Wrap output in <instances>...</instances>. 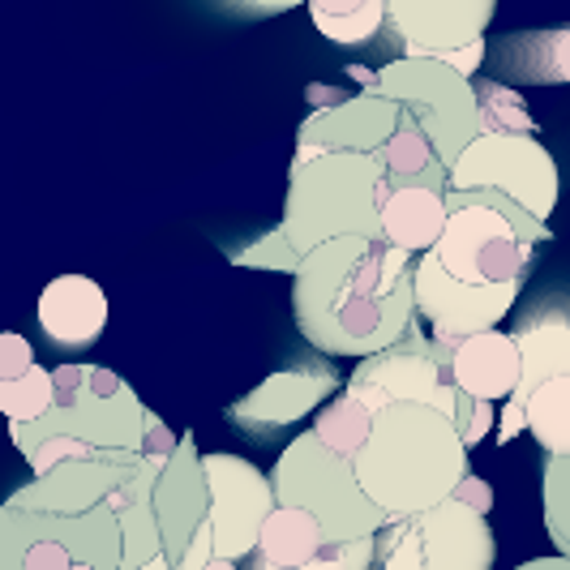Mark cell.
I'll return each mask as SVG.
<instances>
[{
  "label": "cell",
  "instance_id": "obj_13",
  "mask_svg": "<svg viewBox=\"0 0 570 570\" xmlns=\"http://www.w3.org/2000/svg\"><path fill=\"white\" fill-rule=\"evenodd\" d=\"M416 317L429 326L433 343L455 347V343L498 331V322L514 314V301L523 284L511 287H468L446 275V266L438 262V254L416 257Z\"/></svg>",
  "mask_w": 570,
  "mask_h": 570
},
{
  "label": "cell",
  "instance_id": "obj_7",
  "mask_svg": "<svg viewBox=\"0 0 570 570\" xmlns=\"http://www.w3.org/2000/svg\"><path fill=\"white\" fill-rule=\"evenodd\" d=\"M120 570L125 537L116 507L90 514H39L0 507V570Z\"/></svg>",
  "mask_w": 570,
  "mask_h": 570
},
{
  "label": "cell",
  "instance_id": "obj_29",
  "mask_svg": "<svg viewBox=\"0 0 570 570\" xmlns=\"http://www.w3.org/2000/svg\"><path fill=\"white\" fill-rule=\"evenodd\" d=\"M476 104H481V138H537V120L514 86L476 78Z\"/></svg>",
  "mask_w": 570,
  "mask_h": 570
},
{
  "label": "cell",
  "instance_id": "obj_20",
  "mask_svg": "<svg viewBox=\"0 0 570 570\" xmlns=\"http://www.w3.org/2000/svg\"><path fill=\"white\" fill-rule=\"evenodd\" d=\"M446 356H451L455 386L481 403H511L519 382H523V356L514 347V335H507V331L472 335V340L446 347Z\"/></svg>",
  "mask_w": 570,
  "mask_h": 570
},
{
  "label": "cell",
  "instance_id": "obj_10",
  "mask_svg": "<svg viewBox=\"0 0 570 570\" xmlns=\"http://www.w3.org/2000/svg\"><path fill=\"white\" fill-rule=\"evenodd\" d=\"M493 13V0H391L386 39L400 60H442L476 82V69L489 57L485 30Z\"/></svg>",
  "mask_w": 570,
  "mask_h": 570
},
{
  "label": "cell",
  "instance_id": "obj_22",
  "mask_svg": "<svg viewBox=\"0 0 570 570\" xmlns=\"http://www.w3.org/2000/svg\"><path fill=\"white\" fill-rule=\"evenodd\" d=\"M446 224H451V206L438 189H391L382 202V240L407 257L433 254L438 240L446 236Z\"/></svg>",
  "mask_w": 570,
  "mask_h": 570
},
{
  "label": "cell",
  "instance_id": "obj_2",
  "mask_svg": "<svg viewBox=\"0 0 570 570\" xmlns=\"http://www.w3.org/2000/svg\"><path fill=\"white\" fill-rule=\"evenodd\" d=\"M361 489L391 519H412L451 502L472 476L459 425L425 403H391L377 412L370 446L356 459Z\"/></svg>",
  "mask_w": 570,
  "mask_h": 570
},
{
  "label": "cell",
  "instance_id": "obj_18",
  "mask_svg": "<svg viewBox=\"0 0 570 570\" xmlns=\"http://www.w3.org/2000/svg\"><path fill=\"white\" fill-rule=\"evenodd\" d=\"M155 519L164 537V562L180 570V562L194 553V544L210 523V485L202 472V451L194 433H180L176 455L164 463L155 481Z\"/></svg>",
  "mask_w": 570,
  "mask_h": 570
},
{
  "label": "cell",
  "instance_id": "obj_16",
  "mask_svg": "<svg viewBox=\"0 0 570 570\" xmlns=\"http://www.w3.org/2000/svg\"><path fill=\"white\" fill-rule=\"evenodd\" d=\"M514 347L523 356V382L514 391V400L502 407V425H498V442H511L523 425V412H528V400L558 382V377H570V301L567 296H541L532 301L519 322H514Z\"/></svg>",
  "mask_w": 570,
  "mask_h": 570
},
{
  "label": "cell",
  "instance_id": "obj_19",
  "mask_svg": "<svg viewBox=\"0 0 570 570\" xmlns=\"http://www.w3.org/2000/svg\"><path fill=\"white\" fill-rule=\"evenodd\" d=\"M39 331L65 352H86L108 331V292L90 275H57L39 292Z\"/></svg>",
  "mask_w": 570,
  "mask_h": 570
},
{
  "label": "cell",
  "instance_id": "obj_4",
  "mask_svg": "<svg viewBox=\"0 0 570 570\" xmlns=\"http://www.w3.org/2000/svg\"><path fill=\"white\" fill-rule=\"evenodd\" d=\"M446 206H451V224L433 254L451 279L468 287L528 284L537 245L553 240L549 224L532 219L519 202L498 189L446 194Z\"/></svg>",
  "mask_w": 570,
  "mask_h": 570
},
{
  "label": "cell",
  "instance_id": "obj_27",
  "mask_svg": "<svg viewBox=\"0 0 570 570\" xmlns=\"http://www.w3.org/2000/svg\"><path fill=\"white\" fill-rule=\"evenodd\" d=\"M309 18L340 48H356V43H370L373 35H386V4L382 0H314Z\"/></svg>",
  "mask_w": 570,
  "mask_h": 570
},
{
  "label": "cell",
  "instance_id": "obj_5",
  "mask_svg": "<svg viewBox=\"0 0 570 570\" xmlns=\"http://www.w3.org/2000/svg\"><path fill=\"white\" fill-rule=\"evenodd\" d=\"M347 395L365 400L373 412H386L391 403H425L446 412L459 425L468 446H481L493 433V403H481L472 395H463L451 377V356L442 343H433V335L421 331V317L412 322V331L403 335L400 347L361 361L352 377L343 382Z\"/></svg>",
  "mask_w": 570,
  "mask_h": 570
},
{
  "label": "cell",
  "instance_id": "obj_31",
  "mask_svg": "<svg viewBox=\"0 0 570 570\" xmlns=\"http://www.w3.org/2000/svg\"><path fill=\"white\" fill-rule=\"evenodd\" d=\"M544 528L558 544V553L570 558V459H544Z\"/></svg>",
  "mask_w": 570,
  "mask_h": 570
},
{
  "label": "cell",
  "instance_id": "obj_15",
  "mask_svg": "<svg viewBox=\"0 0 570 570\" xmlns=\"http://www.w3.org/2000/svg\"><path fill=\"white\" fill-rule=\"evenodd\" d=\"M340 370L331 356L309 352L287 361L284 370H275L257 391H249L245 400L228 403V425L245 429V433H275L296 421H305L309 412H322L326 403L340 395Z\"/></svg>",
  "mask_w": 570,
  "mask_h": 570
},
{
  "label": "cell",
  "instance_id": "obj_35",
  "mask_svg": "<svg viewBox=\"0 0 570 570\" xmlns=\"http://www.w3.org/2000/svg\"><path fill=\"white\" fill-rule=\"evenodd\" d=\"M455 502H463V507H472V511L489 514V511H493V489H489V481H481V476H468V481L459 485Z\"/></svg>",
  "mask_w": 570,
  "mask_h": 570
},
{
  "label": "cell",
  "instance_id": "obj_21",
  "mask_svg": "<svg viewBox=\"0 0 570 570\" xmlns=\"http://www.w3.org/2000/svg\"><path fill=\"white\" fill-rule=\"evenodd\" d=\"M493 82L507 86H567L570 82V27L511 30L489 48Z\"/></svg>",
  "mask_w": 570,
  "mask_h": 570
},
{
  "label": "cell",
  "instance_id": "obj_33",
  "mask_svg": "<svg viewBox=\"0 0 570 570\" xmlns=\"http://www.w3.org/2000/svg\"><path fill=\"white\" fill-rule=\"evenodd\" d=\"M377 562V537L373 541H352V544H331V553L314 562V567L305 570H373ZM249 570H271L262 567V562H249Z\"/></svg>",
  "mask_w": 570,
  "mask_h": 570
},
{
  "label": "cell",
  "instance_id": "obj_1",
  "mask_svg": "<svg viewBox=\"0 0 570 570\" xmlns=\"http://www.w3.org/2000/svg\"><path fill=\"white\" fill-rule=\"evenodd\" d=\"M416 266L386 240L343 236L305 254L292 275V317L309 352L370 361L416 322Z\"/></svg>",
  "mask_w": 570,
  "mask_h": 570
},
{
  "label": "cell",
  "instance_id": "obj_14",
  "mask_svg": "<svg viewBox=\"0 0 570 570\" xmlns=\"http://www.w3.org/2000/svg\"><path fill=\"white\" fill-rule=\"evenodd\" d=\"M309 99H335L314 108L296 129V150L309 155H382L403 120V104L377 90L347 95L331 86H309Z\"/></svg>",
  "mask_w": 570,
  "mask_h": 570
},
{
  "label": "cell",
  "instance_id": "obj_8",
  "mask_svg": "<svg viewBox=\"0 0 570 570\" xmlns=\"http://www.w3.org/2000/svg\"><path fill=\"white\" fill-rule=\"evenodd\" d=\"M352 78L365 82V90H377L416 116L446 171L455 168L463 150L481 138L476 82H468L463 73H455L442 60H391L377 73L352 65Z\"/></svg>",
  "mask_w": 570,
  "mask_h": 570
},
{
  "label": "cell",
  "instance_id": "obj_12",
  "mask_svg": "<svg viewBox=\"0 0 570 570\" xmlns=\"http://www.w3.org/2000/svg\"><path fill=\"white\" fill-rule=\"evenodd\" d=\"M202 472L210 485V532H215V562H245L257 553L266 519L279 511L271 476L249 459L210 451L202 455Z\"/></svg>",
  "mask_w": 570,
  "mask_h": 570
},
{
  "label": "cell",
  "instance_id": "obj_30",
  "mask_svg": "<svg viewBox=\"0 0 570 570\" xmlns=\"http://www.w3.org/2000/svg\"><path fill=\"white\" fill-rule=\"evenodd\" d=\"M0 412H4L9 429H27L48 421L57 412V373L35 365L18 382H0Z\"/></svg>",
  "mask_w": 570,
  "mask_h": 570
},
{
  "label": "cell",
  "instance_id": "obj_34",
  "mask_svg": "<svg viewBox=\"0 0 570 570\" xmlns=\"http://www.w3.org/2000/svg\"><path fill=\"white\" fill-rule=\"evenodd\" d=\"M39 365L35 361V352H30V343L18 335V331H9V335H0V382H18L22 373H30Z\"/></svg>",
  "mask_w": 570,
  "mask_h": 570
},
{
  "label": "cell",
  "instance_id": "obj_38",
  "mask_svg": "<svg viewBox=\"0 0 570 570\" xmlns=\"http://www.w3.org/2000/svg\"><path fill=\"white\" fill-rule=\"evenodd\" d=\"M78 570H95V567H78Z\"/></svg>",
  "mask_w": 570,
  "mask_h": 570
},
{
  "label": "cell",
  "instance_id": "obj_28",
  "mask_svg": "<svg viewBox=\"0 0 570 570\" xmlns=\"http://www.w3.org/2000/svg\"><path fill=\"white\" fill-rule=\"evenodd\" d=\"M523 425L537 438L544 459H570V377L549 382L528 400Z\"/></svg>",
  "mask_w": 570,
  "mask_h": 570
},
{
  "label": "cell",
  "instance_id": "obj_23",
  "mask_svg": "<svg viewBox=\"0 0 570 570\" xmlns=\"http://www.w3.org/2000/svg\"><path fill=\"white\" fill-rule=\"evenodd\" d=\"M168 459H146L138 476L112 498L120 514V537H125V567L120 570H146L164 562V537H159V519H155V481L164 472Z\"/></svg>",
  "mask_w": 570,
  "mask_h": 570
},
{
  "label": "cell",
  "instance_id": "obj_24",
  "mask_svg": "<svg viewBox=\"0 0 570 570\" xmlns=\"http://www.w3.org/2000/svg\"><path fill=\"white\" fill-rule=\"evenodd\" d=\"M377 164H382V176H386V189H438V194H446V185H451V171L438 159L425 125L407 108H403L395 138L382 146Z\"/></svg>",
  "mask_w": 570,
  "mask_h": 570
},
{
  "label": "cell",
  "instance_id": "obj_3",
  "mask_svg": "<svg viewBox=\"0 0 570 570\" xmlns=\"http://www.w3.org/2000/svg\"><path fill=\"white\" fill-rule=\"evenodd\" d=\"M386 176L377 155H309L296 150L287 176L284 224L296 254H314L343 236L382 240Z\"/></svg>",
  "mask_w": 570,
  "mask_h": 570
},
{
  "label": "cell",
  "instance_id": "obj_36",
  "mask_svg": "<svg viewBox=\"0 0 570 570\" xmlns=\"http://www.w3.org/2000/svg\"><path fill=\"white\" fill-rule=\"evenodd\" d=\"M514 570H570V558H562V553H553V558H532V562H523V567Z\"/></svg>",
  "mask_w": 570,
  "mask_h": 570
},
{
  "label": "cell",
  "instance_id": "obj_6",
  "mask_svg": "<svg viewBox=\"0 0 570 570\" xmlns=\"http://www.w3.org/2000/svg\"><path fill=\"white\" fill-rule=\"evenodd\" d=\"M271 485H275V502L279 507L305 511L309 519H317L331 544L373 541L391 523V514L361 489L356 463L335 455L331 446H322L314 429L292 438L279 451Z\"/></svg>",
  "mask_w": 570,
  "mask_h": 570
},
{
  "label": "cell",
  "instance_id": "obj_11",
  "mask_svg": "<svg viewBox=\"0 0 570 570\" xmlns=\"http://www.w3.org/2000/svg\"><path fill=\"white\" fill-rule=\"evenodd\" d=\"M481 189L507 194L532 219L549 224L558 194H562L558 159L537 138H476L451 168L446 194H481Z\"/></svg>",
  "mask_w": 570,
  "mask_h": 570
},
{
  "label": "cell",
  "instance_id": "obj_17",
  "mask_svg": "<svg viewBox=\"0 0 570 570\" xmlns=\"http://www.w3.org/2000/svg\"><path fill=\"white\" fill-rule=\"evenodd\" d=\"M142 463V455H99L82 459V463H65L57 472L13 489L4 498V507L39 514H90L99 507H108L116 493L138 476Z\"/></svg>",
  "mask_w": 570,
  "mask_h": 570
},
{
  "label": "cell",
  "instance_id": "obj_32",
  "mask_svg": "<svg viewBox=\"0 0 570 570\" xmlns=\"http://www.w3.org/2000/svg\"><path fill=\"white\" fill-rule=\"evenodd\" d=\"M232 262H236V266H254V271H279V275H296L305 257L296 254V245L287 240L284 228H275V232H266L262 240H254L249 249H236V254H232Z\"/></svg>",
  "mask_w": 570,
  "mask_h": 570
},
{
  "label": "cell",
  "instance_id": "obj_25",
  "mask_svg": "<svg viewBox=\"0 0 570 570\" xmlns=\"http://www.w3.org/2000/svg\"><path fill=\"white\" fill-rule=\"evenodd\" d=\"M331 553V541H326V532H322V523L309 519L305 511H279L266 519V528H262V541H257V553L249 562H262V567L271 570H305L322 562Z\"/></svg>",
  "mask_w": 570,
  "mask_h": 570
},
{
  "label": "cell",
  "instance_id": "obj_37",
  "mask_svg": "<svg viewBox=\"0 0 570 570\" xmlns=\"http://www.w3.org/2000/svg\"><path fill=\"white\" fill-rule=\"evenodd\" d=\"M206 570H236V562H210Z\"/></svg>",
  "mask_w": 570,
  "mask_h": 570
},
{
  "label": "cell",
  "instance_id": "obj_26",
  "mask_svg": "<svg viewBox=\"0 0 570 570\" xmlns=\"http://www.w3.org/2000/svg\"><path fill=\"white\" fill-rule=\"evenodd\" d=\"M373 425H377V412H373L365 400L347 395V391H340V395H335V400L326 403V407L314 416L317 442H322V446H331V451L343 455L347 463H356L361 451L370 446Z\"/></svg>",
  "mask_w": 570,
  "mask_h": 570
},
{
  "label": "cell",
  "instance_id": "obj_9",
  "mask_svg": "<svg viewBox=\"0 0 570 570\" xmlns=\"http://www.w3.org/2000/svg\"><path fill=\"white\" fill-rule=\"evenodd\" d=\"M498 541L489 514L463 502H442L412 519H391L377 537L382 570H493Z\"/></svg>",
  "mask_w": 570,
  "mask_h": 570
}]
</instances>
